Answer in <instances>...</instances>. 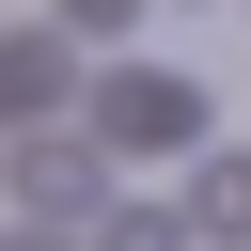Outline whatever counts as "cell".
Wrapping results in <instances>:
<instances>
[{
    "mask_svg": "<svg viewBox=\"0 0 251 251\" xmlns=\"http://www.w3.org/2000/svg\"><path fill=\"white\" fill-rule=\"evenodd\" d=\"M94 126H126V141H173V126H188V78H110V94H94Z\"/></svg>",
    "mask_w": 251,
    "mask_h": 251,
    "instance_id": "6da1fadb",
    "label": "cell"
},
{
    "mask_svg": "<svg viewBox=\"0 0 251 251\" xmlns=\"http://www.w3.org/2000/svg\"><path fill=\"white\" fill-rule=\"evenodd\" d=\"M110 251H173V220H126V235H110Z\"/></svg>",
    "mask_w": 251,
    "mask_h": 251,
    "instance_id": "7a4b0ae2",
    "label": "cell"
},
{
    "mask_svg": "<svg viewBox=\"0 0 251 251\" xmlns=\"http://www.w3.org/2000/svg\"><path fill=\"white\" fill-rule=\"evenodd\" d=\"M78 16H94V0H78Z\"/></svg>",
    "mask_w": 251,
    "mask_h": 251,
    "instance_id": "3957f363",
    "label": "cell"
}]
</instances>
